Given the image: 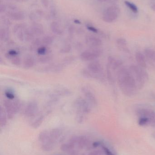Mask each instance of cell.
<instances>
[{
    "instance_id": "cell-1",
    "label": "cell",
    "mask_w": 155,
    "mask_h": 155,
    "mask_svg": "<svg viewBox=\"0 0 155 155\" xmlns=\"http://www.w3.org/2000/svg\"><path fill=\"white\" fill-rule=\"evenodd\" d=\"M117 79L120 89L125 95L131 97L136 94L138 88L129 69L120 68L117 71Z\"/></svg>"
},
{
    "instance_id": "cell-2",
    "label": "cell",
    "mask_w": 155,
    "mask_h": 155,
    "mask_svg": "<svg viewBox=\"0 0 155 155\" xmlns=\"http://www.w3.org/2000/svg\"><path fill=\"white\" fill-rule=\"evenodd\" d=\"M143 69V68L140 67L139 65H132L129 68L131 73L135 79L138 88L143 87L148 78L147 73Z\"/></svg>"
},
{
    "instance_id": "cell-3",
    "label": "cell",
    "mask_w": 155,
    "mask_h": 155,
    "mask_svg": "<svg viewBox=\"0 0 155 155\" xmlns=\"http://www.w3.org/2000/svg\"><path fill=\"white\" fill-rule=\"evenodd\" d=\"M103 50L100 47H89L81 54L80 58L83 61H93L101 56Z\"/></svg>"
},
{
    "instance_id": "cell-4",
    "label": "cell",
    "mask_w": 155,
    "mask_h": 155,
    "mask_svg": "<svg viewBox=\"0 0 155 155\" xmlns=\"http://www.w3.org/2000/svg\"><path fill=\"white\" fill-rule=\"evenodd\" d=\"M87 69L92 74L93 78L100 80L103 79V67L101 63L98 61H91L87 66Z\"/></svg>"
},
{
    "instance_id": "cell-5",
    "label": "cell",
    "mask_w": 155,
    "mask_h": 155,
    "mask_svg": "<svg viewBox=\"0 0 155 155\" xmlns=\"http://www.w3.org/2000/svg\"><path fill=\"white\" fill-rule=\"evenodd\" d=\"M120 10L119 7L113 5L106 9L103 14V21L107 23L113 22L119 16Z\"/></svg>"
},
{
    "instance_id": "cell-6",
    "label": "cell",
    "mask_w": 155,
    "mask_h": 155,
    "mask_svg": "<svg viewBox=\"0 0 155 155\" xmlns=\"http://www.w3.org/2000/svg\"><path fill=\"white\" fill-rule=\"evenodd\" d=\"M75 107L77 111H80L85 114H89L92 110V106L86 99L82 97L77 98L74 104Z\"/></svg>"
},
{
    "instance_id": "cell-7",
    "label": "cell",
    "mask_w": 155,
    "mask_h": 155,
    "mask_svg": "<svg viewBox=\"0 0 155 155\" xmlns=\"http://www.w3.org/2000/svg\"><path fill=\"white\" fill-rule=\"evenodd\" d=\"M136 114L139 117H147L149 119V124L155 127V112L148 108H141L136 112Z\"/></svg>"
},
{
    "instance_id": "cell-8",
    "label": "cell",
    "mask_w": 155,
    "mask_h": 155,
    "mask_svg": "<svg viewBox=\"0 0 155 155\" xmlns=\"http://www.w3.org/2000/svg\"><path fill=\"white\" fill-rule=\"evenodd\" d=\"M3 105L6 113L7 118L9 119H12L15 115L17 113L15 109L12 100L8 99H5L3 102Z\"/></svg>"
},
{
    "instance_id": "cell-9",
    "label": "cell",
    "mask_w": 155,
    "mask_h": 155,
    "mask_svg": "<svg viewBox=\"0 0 155 155\" xmlns=\"http://www.w3.org/2000/svg\"><path fill=\"white\" fill-rule=\"evenodd\" d=\"M81 92L84 96L86 99L92 107L97 106V102L96 97L94 94L88 89V87L85 86L81 88Z\"/></svg>"
},
{
    "instance_id": "cell-10",
    "label": "cell",
    "mask_w": 155,
    "mask_h": 155,
    "mask_svg": "<svg viewBox=\"0 0 155 155\" xmlns=\"http://www.w3.org/2000/svg\"><path fill=\"white\" fill-rule=\"evenodd\" d=\"M38 105L35 101L29 102L24 110V114L27 117H32L35 114L38 110Z\"/></svg>"
},
{
    "instance_id": "cell-11",
    "label": "cell",
    "mask_w": 155,
    "mask_h": 155,
    "mask_svg": "<svg viewBox=\"0 0 155 155\" xmlns=\"http://www.w3.org/2000/svg\"><path fill=\"white\" fill-rule=\"evenodd\" d=\"M88 138L84 136L76 137H73L70 140V143L73 146H77L79 148L83 149L88 145L89 143Z\"/></svg>"
},
{
    "instance_id": "cell-12",
    "label": "cell",
    "mask_w": 155,
    "mask_h": 155,
    "mask_svg": "<svg viewBox=\"0 0 155 155\" xmlns=\"http://www.w3.org/2000/svg\"><path fill=\"white\" fill-rule=\"evenodd\" d=\"M85 41L86 43L89 47H99L103 44L101 39L93 35H87Z\"/></svg>"
},
{
    "instance_id": "cell-13",
    "label": "cell",
    "mask_w": 155,
    "mask_h": 155,
    "mask_svg": "<svg viewBox=\"0 0 155 155\" xmlns=\"http://www.w3.org/2000/svg\"><path fill=\"white\" fill-rule=\"evenodd\" d=\"M123 63L120 60L116 59L112 56L108 57L107 66H108L113 71L119 70L122 67Z\"/></svg>"
},
{
    "instance_id": "cell-14",
    "label": "cell",
    "mask_w": 155,
    "mask_h": 155,
    "mask_svg": "<svg viewBox=\"0 0 155 155\" xmlns=\"http://www.w3.org/2000/svg\"><path fill=\"white\" fill-rule=\"evenodd\" d=\"M61 149L65 153H67L70 155H77V152L74 148V146L72 144H64L61 146Z\"/></svg>"
},
{
    "instance_id": "cell-15",
    "label": "cell",
    "mask_w": 155,
    "mask_h": 155,
    "mask_svg": "<svg viewBox=\"0 0 155 155\" xmlns=\"http://www.w3.org/2000/svg\"><path fill=\"white\" fill-rule=\"evenodd\" d=\"M135 58L138 65L143 68L147 67L145 55L141 52H137L135 54Z\"/></svg>"
},
{
    "instance_id": "cell-16",
    "label": "cell",
    "mask_w": 155,
    "mask_h": 155,
    "mask_svg": "<svg viewBox=\"0 0 155 155\" xmlns=\"http://www.w3.org/2000/svg\"><path fill=\"white\" fill-rule=\"evenodd\" d=\"M35 64V60L32 56H27L23 61V66L25 69H28L33 67Z\"/></svg>"
},
{
    "instance_id": "cell-17",
    "label": "cell",
    "mask_w": 155,
    "mask_h": 155,
    "mask_svg": "<svg viewBox=\"0 0 155 155\" xmlns=\"http://www.w3.org/2000/svg\"><path fill=\"white\" fill-rule=\"evenodd\" d=\"M116 44H117L118 48L121 51L125 52H129V51L127 45V42L125 39H123V38L118 39L116 41Z\"/></svg>"
},
{
    "instance_id": "cell-18",
    "label": "cell",
    "mask_w": 155,
    "mask_h": 155,
    "mask_svg": "<svg viewBox=\"0 0 155 155\" xmlns=\"http://www.w3.org/2000/svg\"><path fill=\"white\" fill-rule=\"evenodd\" d=\"M7 115L4 108L1 106L0 108V124L1 127L5 126L7 123Z\"/></svg>"
},
{
    "instance_id": "cell-19",
    "label": "cell",
    "mask_w": 155,
    "mask_h": 155,
    "mask_svg": "<svg viewBox=\"0 0 155 155\" xmlns=\"http://www.w3.org/2000/svg\"><path fill=\"white\" fill-rule=\"evenodd\" d=\"M55 94L59 96H69L72 94V92L67 88H58L55 91Z\"/></svg>"
},
{
    "instance_id": "cell-20",
    "label": "cell",
    "mask_w": 155,
    "mask_h": 155,
    "mask_svg": "<svg viewBox=\"0 0 155 155\" xmlns=\"http://www.w3.org/2000/svg\"><path fill=\"white\" fill-rule=\"evenodd\" d=\"M52 56L50 54L42 55L37 59V62L41 64H46L50 62L52 60Z\"/></svg>"
},
{
    "instance_id": "cell-21",
    "label": "cell",
    "mask_w": 155,
    "mask_h": 155,
    "mask_svg": "<svg viewBox=\"0 0 155 155\" xmlns=\"http://www.w3.org/2000/svg\"><path fill=\"white\" fill-rule=\"evenodd\" d=\"M144 54L146 57L151 61H155V51L152 49L147 48L144 50Z\"/></svg>"
},
{
    "instance_id": "cell-22",
    "label": "cell",
    "mask_w": 155,
    "mask_h": 155,
    "mask_svg": "<svg viewBox=\"0 0 155 155\" xmlns=\"http://www.w3.org/2000/svg\"><path fill=\"white\" fill-rule=\"evenodd\" d=\"M50 132V135L54 141H56L62 134V132L61 130L58 128L52 129Z\"/></svg>"
},
{
    "instance_id": "cell-23",
    "label": "cell",
    "mask_w": 155,
    "mask_h": 155,
    "mask_svg": "<svg viewBox=\"0 0 155 155\" xmlns=\"http://www.w3.org/2000/svg\"><path fill=\"white\" fill-rule=\"evenodd\" d=\"M44 120V116L43 115L40 116L34 121V122H33L32 126L34 128H38L42 124Z\"/></svg>"
},
{
    "instance_id": "cell-24",
    "label": "cell",
    "mask_w": 155,
    "mask_h": 155,
    "mask_svg": "<svg viewBox=\"0 0 155 155\" xmlns=\"http://www.w3.org/2000/svg\"><path fill=\"white\" fill-rule=\"evenodd\" d=\"M31 31L34 35H41L43 33V28L41 25H34L32 27Z\"/></svg>"
},
{
    "instance_id": "cell-25",
    "label": "cell",
    "mask_w": 155,
    "mask_h": 155,
    "mask_svg": "<svg viewBox=\"0 0 155 155\" xmlns=\"http://www.w3.org/2000/svg\"><path fill=\"white\" fill-rule=\"evenodd\" d=\"M51 28L52 31L56 34L61 35L62 34V31L56 23H53L52 24Z\"/></svg>"
},
{
    "instance_id": "cell-26",
    "label": "cell",
    "mask_w": 155,
    "mask_h": 155,
    "mask_svg": "<svg viewBox=\"0 0 155 155\" xmlns=\"http://www.w3.org/2000/svg\"><path fill=\"white\" fill-rule=\"evenodd\" d=\"M5 95L7 99L13 100L15 98L14 92L11 88H7L5 91Z\"/></svg>"
},
{
    "instance_id": "cell-27",
    "label": "cell",
    "mask_w": 155,
    "mask_h": 155,
    "mask_svg": "<svg viewBox=\"0 0 155 155\" xmlns=\"http://www.w3.org/2000/svg\"><path fill=\"white\" fill-rule=\"evenodd\" d=\"M18 54H19V52L18 51L15 50H11L5 54V56L6 59L11 60L13 57L18 56Z\"/></svg>"
},
{
    "instance_id": "cell-28",
    "label": "cell",
    "mask_w": 155,
    "mask_h": 155,
    "mask_svg": "<svg viewBox=\"0 0 155 155\" xmlns=\"http://www.w3.org/2000/svg\"><path fill=\"white\" fill-rule=\"evenodd\" d=\"M125 4L134 13H137L138 12V9L137 6L136 5L134 4L129 1H125L124 2Z\"/></svg>"
},
{
    "instance_id": "cell-29",
    "label": "cell",
    "mask_w": 155,
    "mask_h": 155,
    "mask_svg": "<svg viewBox=\"0 0 155 155\" xmlns=\"http://www.w3.org/2000/svg\"><path fill=\"white\" fill-rule=\"evenodd\" d=\"M12 101L16 113H18L22 107V102L20 99L17 98H15L13 100H12Z\"/></svg>"
},
{
    "instance_id": "cell-30",
    "label": "cell",
    "mask_w": 155,
    "mask_h": 155,
    "mask_svg": "<svg viewBox=\"0 0 155 155\" xmlns=\"http://www.w3.org/2000/svg\"><path fill=\"white\" fill-rule=\"evenodd\" d=\"M85 114L83 113L82 111H77L76 114V119L77 122L79 124H82L84 121L85 119Z\"/></svg>"
},
{
    "instance_id": "cell-31",
    "label": "cell",
    "mask_w": 155,
    "mask_h": 155,
    "mask_svg": "<svg viewBox=\"0 0 155 155\" xmlns=\"http://www.w3.org/2000/svg\"><path fill=\"white\" fill-rule=\"evenodd\" d=\"M75 60V58L74 56H68V57H66L64 59H63L62 64L65 67V66L69 65L72 63Z\"/></svg>"
},
{
    "instance_id": "cell-32",
    "label": "cell",
    "mask_w": 155,
    "mask_h": 155,
    "mask_svg": "<svg viewBox=\"0 0 155 155\" xmlns=\"http://www.w3.org/2000/svg\"><path fill=\"white\" fill-rule=\"evenodd\" d=\"M48 49L45 46H41L36 50V52L40 56L48 54Z\"/></svg>"
},
{
    "instance_id": "cell-33",
    "label": "cell",
    "mask_w": 155,
    "mask_h": 155,
    "mask_svg": "<svg viewBox=\"0 0 155 155\" xmlns=\"http://www.w3.org/2000/svg\"><path fill=\"white\" fill-rule=\"evenodd\" d=\"M42 41V43L45 45H50L53 42L54 39L52 36H46L43 38Z\"/></svg>"
},
{
    "instance_id": "cell-34",
    "label": "cell",
    "mask_w": 155,
    "mask_h": 155,
    "mask_svg": "<svg viewBox=\"0 0 155 155\" xmlns=\"http://www.w3.org/2000/svg\"><path fill=\"white\" fill-rule=\"evenodd\" d=\"M42 43V40L40 39H36L33 41L32 44L31 48L32 50H37V49L40 46H42L41 45Z\"/></svg>"
},
{
    "instance_id": "cell-35",
    "label": "cell",
    "mask_w": 155,
    "mask_h": 155,
    "mask_svg": "<svg viewBox=\"0 0 155 155\" xmlns=\"http://www.w3.org/2000/svg\"><path fill=\"white\" fill-rule=\"evenodd\" d=\"M81 74L85 78H93V74L90 72L88 69H83L81 71Z\"/></svg>"
},
{
    "instance_id": "cell-36",
    "label": "cell",
    "mask_w": 155,
    "mask_h": 155,
    "mask_svg": "<svg viewBox=\"0 0 155 155\" xmlns=\"http://www.w3.org/2000/svg\"><path fill=\"white\" fill-rule=\"evenodd\" d=\"M72 50V47L70 45H66L62 47L60 50V52L62 54H67L70 53Z\"/></svg>"
},
{
    "instance_id": "cell-37",
    "label": "cell",
    "mask_w": 155,
    "mask_h": 155,
    "mask_svg": "<svg viewBox=\"0 0 155 155\" xmlns=\"http://www.w3.org/2000/svg\"><path fill=\"white\" fill-rule=\"evenodd\" d=\"M9 33L7 31L2 30L1 31V40L3 41H6L9 39Z\"/></svg>"
},
{
    "instance_id": "cell-38",
    "label": "cell",
    "mask_w": 155,
    "mask_h": 155,
    "mask_svg": "<svg viewBox=\"0 0 155 155\" xmlns=\"http://www.w3.org/2000/svg\"><path fill=\"white\" fill-rule=\"evenodd\" d=\"M11 61L12 64H13L15 66H20L21 64V58L18 57V56H16L13 57V58L11 60Z\"/></svg>"
},
{
    "instance_id": "cell-39",
    "label": "cell",
    "mask_w": 155,
    "mask_h": 155,
    "mask_svg": "<svg viewBox=\"0 0 155 155\" xmlns=\"http://www.w3.org/2000/svg\"><path fill=\"white\" fill-rule=\"evenodd\" d=\"M149 119L147 117H139L138 124L141 126H143L149 124Z\"/></svg>"
},
{
    "instance_id": "cell-40",
    "label": "cell",
    "mask_w": 155,
    "mask_h": 155,
    "mask_svg": "<svg viewBox=\"0 0 155 155\" xmlns=\"http://www.w3.org/2000/svg\"><path fill=\"white\" fill-rule=\"evenodd\" d=\"M102 148H103V151L104 153L106 155H115L111 151V150L106 147L103 145L102 146Z\"/></svg>"
},
{
    "instance_id": "cell-41",
    "label": "cell",
    "mask_w": 155,
    "mask_h": 155,
    "mask_svg": "<svg viewBox=\"0 0 155 155\" xmlns=\"http://www.w3.org/2000/svg\"><path fill=\"white\" fill-rule=\"evenodd\" d=\"M103 151L100 150H94L92 151L88 155H104Z\"/></svg>"
},
{
    "instance_id": "cell-42",
    "label": "cell",
    "mask_w": 155,
    "mask_h": 155,
    "mask_svg": "<svg viewBox=\"0 0 155 155\" xmlns=\"http://www.w3.org/2000/svg\"><path fill=\"white\" fill-rule=\"evenodd\" d=\"M88 30L89 31H91L95 33H97L98 32V30L95 27H93V26H88L87 27Z\"/></svg>"
},
{
    "instance_id": "cell-43",
    "label": "cell",
    "mask_w": 155,
    "mask_h": 155,
    "mask_svg": "<svg viewBox=\"0 0 155 155\" xmlns=\"http://www.w3.org/2000/svg\"><path fill=\"white\" fill-rule=\"evenodd\" d=\"M103 145L102 142L96 141V142H94L92 145H93V147H94V148H96V147H98L100 146H102Z\"/></svg>"
},
{
    "instance_id": "cell-44",
    "label": "cell",
    "mask_w": 155,
    "mask_h": 155,
    "mask_svg": "<svg viewBox=\"0 0 155 155\" xmlns=\"http://www.w3.org/2000/svg\"><path fill=\"white\" fill-rule=\"evenodd\" d=\"M76 48L77 50H82V48H83V45H82L80 43L78 44V45H76Z\"/></svg>"
},
{
    "instance_id": "cell-45",
    "label": "cell",
    "mask_w": 155,
    "mask_h": 155,
    "mask_svg": "<svg viewBox=\"0 0 155 155\" xmlns=\"http://www.w3.org/2000/svg\"><path fill=\"white\" fill-rule=\"evenodd\" d=\"M98 1H100V2H106V1H109V0H98Z\"/></svg>"
}]
</instances>
